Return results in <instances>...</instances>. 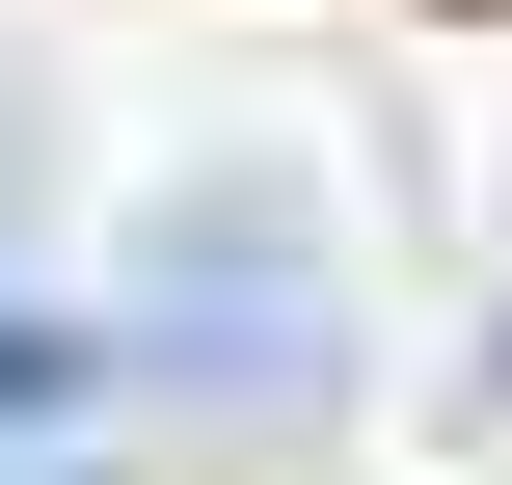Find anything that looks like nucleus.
<instances>
[{
    "label": "nucleus",
    "mask_w": 512,
    "mask_h": 485,
    "mask_svg": "<svg viewBox=\"0 0 512 485\" xmlns=\"http://www.w3.org/2000/svg\"><path fill=\"white\" fill-rule=\"evenodd\" d=\"M351 351V243H324V189H270V162H189V189H135V243H108V378L135 405H297Z\"/></svg>",
    "instance_id": "1"
}]
</instances>
